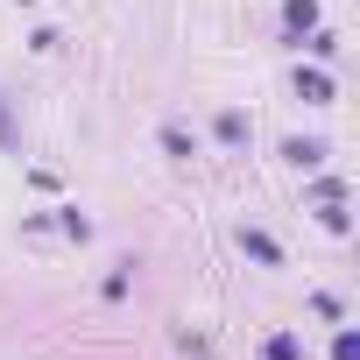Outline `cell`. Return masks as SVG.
I'll list each match as a JSON object with an SVG mask.
<instances>
[{
  "mask_svg": "<svg viewBox=\"0 0 360 360\" xmlns=\"http://www.w3.org/2000/svg\"><path fill=\"white\" fill-rule=\"evenodd\" d=\"M240 248H248V255H262V262H276V240H269V233H240Z\"/></svg>",
  "mask_w": 360,
  "mask_h": 360,
  "instance_id": "6da1fadb",
  "label": "cell"
},
{
  "mask_svg": "<svg viewBox=\"0 0 360 360\" xmlns=\"http://www.w3.org/2000/svg\"><path fill=\"white\" fill-rule=\"evenodd\" d=\"M8 134H15V127H8V113H0V141H8Z\"/></svg>",
  "mask_w": 360,
  "mask_h": 360,
  "instance_id": "7a4b0ae2",
  "label": "cell"
}]
</instances>
